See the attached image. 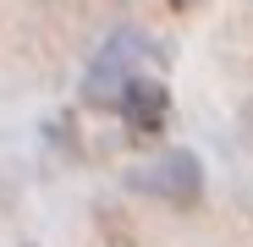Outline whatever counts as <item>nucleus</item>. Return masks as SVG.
<instances>
[{
  "mask_svg": "<svg viewBox=\"0 0 253 247\" xmlns=\"http://www.w3.org/2000/svg\"><path fill=\"white\" fill-rule=\"evenodd\" d=\"M171 6H176V11H193V6H204V0H171Z\"/></svg>",
  "mask_w": 253,
  "mask_h": 247,
  "instance_id": "nucleus-2",
  "label": "nucleus"
},
{
  "mask_svg": "<svg viewBox=\"0 0 253 247\" xmlns=\"http://www.w3.org/2000/svg\"><path fill=\"white\" fill-rule=\"evenodd\" d=\"M165 88L154 77H138V82H126V94H121V121H126V132L132 138H154L165 127Z\"/></svg>",
  "mask_w": 253,
  "mask_h": 247,
  "instance_id": "nucleus-1",
  "label": "nucleus"
}]
</instances>
